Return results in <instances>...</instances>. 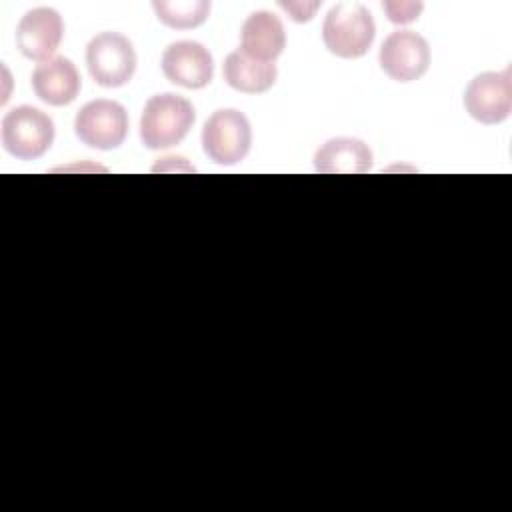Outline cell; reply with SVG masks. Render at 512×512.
<instances>
[{
    "instance_id": "obj_1",
    "label": "cell",
    "mask_w": 512,
    "mask_h": 512,
    "mask_svg": "<svg viewBox=\"0 0 512 512\" xmlns=\"http://www.w3.org/2000/svg\"><path fill=\"white\" fill-rule=\"evenodd\" d=\"M194 106L184 96L164 92L148 98L140 116V140L150 150H164L180 144L192 124Z\"/></svg>"
},
{
    "instance_id": "obj_2",
    "label": "cell",
    "mask_w": 512,
    "mask_h": 512,
    "mask_svg": "<svg viewBox=\"0 0 512 512\" xmlns=\"http://www.w3.org/2000/svg\"><path fill=\"white\" fill-rule=\"evenodd\" d=\"M376 36V24L366 6L338 2L324 16L322 40L328 52L338 58L354 60L364 56Z\"/></svg>"
},
{
    "instance_id": "obj_3",
    "label": "cell",
    "mask_w": 512,
    "mask_h": 512,
    "mask_svg": "<svg viewBox=\"0 0 512 512\" xmlns=\"http://www.w3.org/2000/svg\"><path fill=\"white\" fill-rule=\"evenodd\" d=\"M4 150L18 160H36L54 142V122L36 106H14L0 124Z\"/></svg>"
},
{
    "instance_id": "obj_4",
    "label": "cell",
    "mask_w": 512,
    "mask_h": 512,
    "mask_svg": "<svg viewBox=\"0 0 512 512\" xmlns=\"http://www.w3.org/2000/svg\"><path fill=\"white\" fill-rule=\"evenodd\" d=\"M252 146L250 120L234 108L216 110L202 128L204 154L220 164L232 166L242 162Z\"/></svg>"
},
{
    "instance_id": "obj_5",
    "label": "cell",
    "mask_w": 512,
    "mask_h": 512,
    "mask_svg": "<svg viewBox=\"0 0 512 512\" xmlns=\"http://www.w3.org/2000/svg\"><path fill=\"white\" fill-rule=\"evenodd\" d=\"M86 66L96 84L118 88L134 76L136 50L124 34L100 32L86 46Z\"/></svg>"
},
{
    "instance_id": "obj_6",
    "label": "cell",
    "mask_w": 512,
    "mask_h": 512,
    "mask_svg": "<svg viewBox=\"0 0 512 512\" xmlns=\"http://www.w3.org/2000/svg\"><path fill=\"white\" fill-rule=\"evenodd\" d=\"M74 132L90 148L114 150L128 136V112L116 100L86 102L74 118Z\"/></svg>"
},
{
    "instance_id": "obj_7",
    "label": "cell",
    "mask_w": 512,
    "mask_h": 512,
    "mask_svg": "<svg viewBox=\"0 0 512 512\" xmlns=\"http://www.w3.org/2000/svg\"><path fill=\"white\" fill-rule=\"evenodd\" d=\"M464 108L480 124H500L512 112V70L482 72L464 90Z\"/></svg>"
},
{
    "instance_id": "obj_8",
    "label": "cell",
    "mask_w": 512,
    "mask_h": 512,
    "mask_svg": "<svg viewBox=\"0 0 512 512\" xmlns=\"http://www.w3.org/2000/svg\"><path fill=\"white\" fill-rule=\"evenodd\" d=\"M378 64L394 82H414L430 66V46L424 36L412 30L390 32L378 52Z\"/></svg>"
},
{
    "instance_id": "obj_9",
    "label": "cell",
    "mask_w": 512,
    "mask_h": 512,
    "mask_svg": "<svg viewBox=\"0 0 512 512\" xmlns=\"http://www.w3.org/2000/svg\"><path fill=\"white\" fill-rule=\"evenodd\" d=\"M64 36L62 16L54 8H32L28 10L16 26V48L28 60L46 62L54 58Z\"/></svg>"
},
{
    "instance_id": "obj_10",
    "label": "cell",
    "mask_w": 512,
    "mask_h": 512,
    "mask_svg": "<svg viewBox=\"0 0 512 512\" xmlns=\"http://www.w3.org/2000/svg\"><path fill=\"white\" fill-rule=\"evenodd\" d=\"M160 64L166 80L188 90L208 86L214 76L212 54L194 40H178L168 44Z\"/></svg>"
},
{
    "instance_id": "obj_11",
    "label": "cell",
    "mask_w": 512,
    "mask_h": 512,
    "mask_svg": "<svg viewBox=\"0 0 512 512\" xmlns=\"http://www.w3.org/2000/svg\"><path fill=\"white\" fill-rule=\"evenodd\" d=\"M286 32L282 20L270 10L252 12L240 30V52L256 62L274 64L284 52Z\"/></svg>"
},
{
    "instance_id": "obj_12",
    "label": "cell",
    "mask_w": 512,
    "mask_h": 512,
    "mask_svg": "<svg viewBox=\"0 0 512 512\" xmlns=\"http://www.w3.org/2000/svg\"><path fill=\"white\" fill-rule=\"evenodd\" d=\"M30 80L34 94L48 106H66L74 102L82 86L74 62L66 56H54L40 62Z\"/></svg>"
},
{
    "instance_id": "obj_13",
    "label": "cell",
    "mask_w": 512,
    "mask_h": 512,
    "mask_svg": "<svg viewBox=\"0 0 512 512\" xmlns=\"http://www.w3.org/2000/svg\"><path fill=\"white\" fill-rule=\"evenodd\" d=\"M314 168L322 174H364L372 168V150L358 138H330L316 150Z\"/></svg>"
},
{
    "instance_id": "obj_14",
    "label": "cell",
    "mask_w": 512,
    "mask_h": 512,
    "mask_svg": "<svg viewBox=\"0 0 512 512\" xmlns=\"http://www.w3.org/2000/svg\"><path fill=\"white\" fill-rule=\"evenodd\" d=\"M222 74L230 88L244 94H262L274 86L278 78V68L276 64L256 62L236 50L226 56Z\"/></svg>"
},
{
    "instance_id": "obj_15",
    "label": "cell",
    "mask_w": 512,
    "mask_h": 512,
    "mask_svg": "<svg viewBox=\"0 0 512 512\" xmlns=\"http://www.w3.org/2000/svg\"><path fill=\"white\" fill-rule=\"evenodd\" d=\"M156 18L174 30H192L208 20V0H154Z\"/></svg>"
},
{
    "instance_id": "obj_16",
    "label": "cell",
    "mask_w": 512,
    "mask_h": 512,
    "mask_svg": "<svg viewBox=\"0 0 512 512\" xmlns=\"http://www.w3.org/2000/svg\"><path fill=\"white\" fill-rule=\"evenodd\" d=\"M384 12L388 14V20L394 24H408L418 20L424 4L422 2H384Z\"/></svg>"
},
{
    "instance_id": "obj_17",
    "label": "cell",
    "mask_w": 512,
    "mask_h": 512,
    "mask_svg": "<svg viewBox=\"0 0 512 512\" xmlns=\"http://www.w3.org/2000/svg\"><path fill=\"white\" fill-rule=\"evenodd\" d=\"M280 6L290 14L294 22H308L312 20L320 2H280Z\"/></svg>"
}]
</instances>
